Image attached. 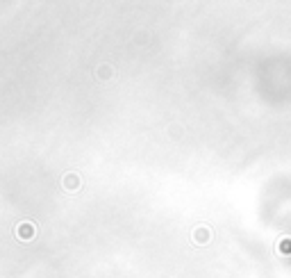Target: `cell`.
<instances>
[{
    "mask_svg": "<svg viewBox=\"0 0 291 278\" xmlns=\"http://www.w3.org/2000/svg\"><path fill=\"white\" fill-rule=\"evenodd\" d=\"M16 237L19 239H23V242H28V239H32V237H37V226L32 224V221H21L19 226H16Z\"/></svg>",
    "mask_w": 291,
    "mask_h": 278,
    "instance_id": "obj_1",
    "label": "cell"
},
{
    "mask_svg": "<svg viewBox=\"0 0 291 278\" xmlns=\"http://www.w3.org/2000/svg\"><path fill=\"white\" fill-rule=\"evenodd\" d=\"M62 187L66 189V192H78L80 187H82V178H80L78 174H73V171H71V174H66L64 178H62Z\"/></svg>",
    "mask_w": 291,
    "mask_h": 278,
    "instance_id": "obj_2",
    "label": "cell"
},
{
    "mask_svg": "<svg viewBox=\"0 0 291 278\" xmlns=\"http://www.w3.org/2000/svg\"><path fill=\"white\" fill-rule=\"evenodd\" d=\"M114 75V69L109 64H100L98 69H96V78L100 80V82H105V80H109Z\"/></svg>",
    "mask_w": 291,
    "mask_h": 278,
    "instance_id": "obj_3",
    "label": "cell"
}]
</instances>
